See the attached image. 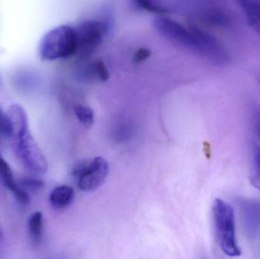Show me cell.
<instances>
[{
	"label": "cell",
	"mask_w": 260,
	"mask_h": 259,
	"mask_svg": "<svg viewBox=\"0 0 260 259\" xmlns=\"http://www.w3.org/2000/svg\"><path fill=\"white\" fill-rule=\"evenodd\" d=\"M212 214L215 237L220 249L228 256H239L241 250L237 238L235 212L233 207L222 199H215Z\"/></svg>",
	"instance_id": "obj_1"
},
{
	"label": "cell",
	"mask_w": 260,
	"mask_h": 259,
	"mask_svg": "<svg viewBox=\"0 0 260 259\" xmlns=\"http://www.w3.org/2000/svg\"><path fill=\"white\" fill-rule=\"evenodd\" d=\"M76 29L70 25H59L49 30L39 44V56L44 61L67 59L77 53Z\"/></svg>",
	"instance_id": "obj_2"
},
{
	"label": "cell",
	"mask_w": 260,
	"mask_h": 259,
	"mask_svg": "<svg viewBox=\"0 0 260 259\" xmlns=\"http://www.w3.org/2000/svg\"><path fill=\"white\" fill-rule=\"evenodd\" d=\"M153 24L157 31L167 39L187 47L201 56L203 55L205 43L201 29L196 26L186 27L180 23L165 17L156 18Z\"/></svg>",
	"instance_id": "obj_3"
},
{
	"label": "cell",
	"mask_w": 260,
	"mask_h": 259,
	"mask_svg": "<svg viewBox=\"0 0 260 259\" xmlns=\"http://www.w3.org/2000/svg\"><path fill=\"white\" fill-rule=\"evenodd\" d=\"M108 21L100 19H89L78 24L76 29L78 41L76 54L85 57L89 56L99 48L109 30Z\"/></svg>",
	"instance_id": "obj_4"
},
{
	"label": "cell",
	"mask_w": 260,
	"mask_h": 259,
	"mask_svg": "<svg viewBox=\"0 0 260 259\" xmlns=\"http://www.w3.org/2000/svg\"><path fill=\"white\" fill-rule=\"evenodd\" d=\"M13 138L17 153L24 165L34 173H45L48 167L47 159L30 130L27 129Z\"/></svg>",
	"instance_id": "obj_5"
},
{
	"label": "cell",
	"mask_w": 260,
	"mask_h": 259,
	"mask_svg": "<svg viewBox=\"0 0 260 259\" xmlns=\"http://www.w3.org/2000/svg\"><path fill=\"white\" fill-rule=\"evenodd\" d=\"M109 166L106 160L98 157L90 163H84L73 170V175L79 179L78 185L82 191L91 192L97 190L107 179Z\"/></svg>",
	"instance_id": "obj_6"
},
{
	"label": "cell",
	"mask_w": 260,
	"mask_h": 259,
	"mask_svg": "<svg viewBox=\"0 0 260 259\" xmlns=\"http://www.w3.org/2000/svg\"><path fill=\"white\" fill-rule=\"evenodd\" d=\"M240 217L244 233L249 238L260 235V201L243 199L238 201Z\"/></svg>",
	"instance_id": "obj_7"
},
{
	"label": "cell",
	"mask_w": 260,
	"mask_h": 259,
	"mask_svg": "<svg viewBox=\"0 0 260 259\" xmlns=\"http://www.w3.org/2000/svg\"><path fill=\"white\" fill-rule=\"evenodd\" d=\"M242 9L250 27L260 35V0H235Z\"/></svg>",
	"instance_id": "obj_8"
},
{
	"label": "cell",
	"mask_w": 260,
	"mask_h": 259,
	"mask_svg": "<svg viewBox=\"0 0 260 259\" xmlns=\"http://www.w3.org/2000/svg\"><path fill=\"white\" fill-rule=\"evenodd\" d=\"M74 197V190L71 187L59 186L50 193V202L56 209H64L71 205Z\"/></svg>",
	"instance_id": "obj_9"
},
{
	"label": "cell",
	"mask_w": 260,
	"mask_h": 259,
	"mask_svg": "<svg viewBox=\"0 0 260 259\" xmlns=\"http://www.w3.org/2000/svg\"><path fill=\"white\" fill-rule=\"evenodd\" d=\"M203 21L210 26L216 27H228L232 24L230 15L222 9H214L204 14Z\"/></svg>",
	"instance_id": "obj_10"
},
{
	"label": "cell",
	"mask_w": 260,
	"mask_h": 259,
	"mask_svg": "<svg viewBox=\"0 0 260 259\" xmlns=\"http://www.w3.org/2000/svg\"><path fill=\"white\" fill-rule=\"evenodd\" d=\"M29 234L30 238L35 245L41 244L43 240V214L40 211L33 213L29 217L28 223Z\"/></svg>",
	"instance_id": "obj_11"
},
{
	"label": "cell",
	"mask_w": 260,
	"mask_h": 259,
	"mask_svg": "<svg viewBox=\"0 0 260 259\" xmlns=\"http://www.w3.org/2000/svg\"><path fill=\"white\" fill-rule=\"evenodd\" d=\"M250 179L252 186L260 191V147H256L253 151Z\"/></svg>",
	"instance_id": "obj_12"
},
{
	"label": "cell",
	"mask_w": 260,
	"mask_h": 259,
	"mask_svg": "<svg viewBox=\"0 0 260 259\" xmlns=\"http://www.w3.org/2000/svg\"><path fill=\"white\" fill-rule=\"evenodd\" d=\"M0 176L3 179L5 187L10 192L13 191L18 186L14 179L13 173L10 166L7 161L3 158L0 154Z\"/></svg>",
	"instance_id": "obj_13"
},
{
	"label": "cell",
	"mask_w": 260,
	"mask_h": 259,
	"mask_svg": "<svg viewBox=\"0 0 260 259\" xmlns=\"http://www.w3.org/2000/svg\"><path fill=\"white\" fill-rule=\"evenodd\" d=\"M75 114L81 123L85 126H91L94 121V114L92 109L84 105H77L74 108Z\"/></svg>",
	"instance_id": "obj_14"
},
{
	"label": "cell",
	"mask_w": 260,
	"mask_h": 259,
	"mask_svg": "<svg viewBox=\"0 0 260 259\" xmlns=\"http://www.w3.org/2000/svg\"><path fill=\"white\" fill-rule=\"evenodd\" d=\"M135 1L139 7L151 13L165 15L168 12V9L161 4H159L157 0H135Z\"/></svg>",
	"instance_id": "obj_15"
},
{
	"label": "cell",
	"mask_w": 260,
	"mask_h": 259,
	"mask_svg": "<svg viewBox=\"0 0 260 259\" xmlns=\"http://www.w3.org/2000/svg\"><path fill=\"white\" fill-rule=\"evenodd\" d=\"M90 71L92 75L102 82H107L109 79L110 73L108 67L102 60H96L90 65Z\"/></svg>",
	"instance_id": "obj_16"
},
{
	"label": "cell",
	"mask_w": 260,
	"mask_h": 259,
	"mask_svg": "<svg viewBox=\"0 0 260 259\" xmlns=\"http://www.w3.org/2000/svg\"><path fill=\"white\" fill-rule=\"evenodd\" d=\"M12 193L14 196H15V199L21 205H27L30 204V196L25 191H24L22 189L17 187Z\"/></svg>",
	"instance_id": "obj_17"
},
{
	"label": "cell",
	"mask_w": 260,
	"mask_h": 259,
	"mask_svg": "<svg viewBox=\"0 0 260 259\" xmlns=\"http://www.w3.org/2000/svg\"><path fill=\"white\" fill-rule=\"evenodd\" d=\"M151 56V51L149 49L142 47L135 52L133 55V60L136 63H140L148 59Z\"/></svg>",
	"instance_id": "obj_18"
},
{
	"label": "cell",
	"mask_w": 260,
	"mask_h": 259,
	"mask_svg": "<svg viewBox=\"0 0 260 259\" xmlns=\"http://www.w3.org/2000/svg\"><path fill=\"white\" fill-rule=\"evenodd\" d=\"M0 134H5L10 136V127L6 114H3L0 109Z\"/></svg>",
	"instance_id": "obj_19"
},
{
	"label": "cell",
	"mask_w": 260,
	"mask_h": 259,
	"mask_svg": "<svg viewBox=\"0 0 260 259\" xmlns=\"http://www.w3.org/2000/svg\"><path fill=\"white\" fill-rule=\"evenodd\" d=\"M22 183L33 189H40L44 186L43 181L40 180V179H31V178H26V179H23Z\"/></svg>",
	"instance_id": "obj_20"
},
{
	"label": "cell",
	"mask_w": 260,
	"mask_h": 259,
	"mask_svg": "<svg viewBox=\"0 0 260 259\" xmlns=\"http://www.w3.org/2000/svg\"><path fill=\"white\" fill-rule=\"evenodd\" d=\"M255 127H256V133H257V135H259L260 138V114L256 117V126H255Z\"/></svg>",
	"instance_id": "obj_21"
},
{
	"label": "cell",
	"mask_w": 260,
	"mask_h": 259,
	"mask_svg": "<svg viewBox=\"0 0 260 259\" xmlns=\"http://www.w3.org/2000/svg\"><path fill=\"white\" fill-rule=\"evenodd\" d=\"M2 236H3V234H2L1 230H0V239H1Z\"/></svg>",
	"instance_id": "obj_22"
}]
</instances>
